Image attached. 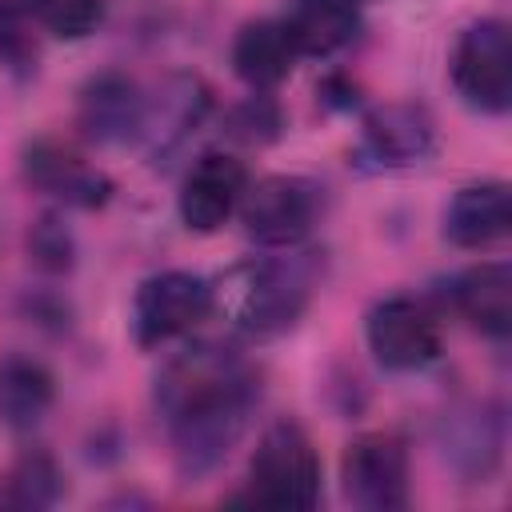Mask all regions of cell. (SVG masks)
<instances>
[{
    "mask_svg": "<svg viewBox=\"0 0 512 512\" xmlns=\"http://www.w3.org/2000/svg\"><path fill=\"white\" fill-rule=\"evenodd\" d=\"M320 480H324V464L308 432L296 420H276L256 440L248 464V488L240 492V500L264 508H316Z\"/></svg>",
    "mask_w": 512,
    "mask_h": 512,
    "instance_id": "7a4b0ae2",
    "label": "cell"
},
{
    "mask_svg": "<svg viewBox=\"0 0 512 512\" xmlns=\"http://www.w3.org/2000/svg\"><path fill=\"white\" fill-rule=\"evenodd\" d=\"M28 252H32V260H36L40 268H48V272L72 268V236H68V228L56 224V220H40V224L28 232Z\"/></svg>",
    "mask_w": 512,
    "mask_h": 512,
    "instance_id": "603a6c76",
    "label": "cell"
},
{
    "mask_svg": "<svg viewBox=\"0 0 512 512\" xmlns=\"http://www.w3.org/2000/svg\"><path fill=\"white\" fill-rule=\"evenodd\" d=\"M248 188V172L236 156H224V152H208L200 156L184 184H180V220L192 228V232H216L236 208H240V196Z\"/></svg>",
    "mask_w": 512,
    "mask_h": 512,
    "instance_id": "8fae6325",
    "label": "cell"
},
{
    "mask_svg": "<svg viewBox=\"0 0 512 512\" xmlns=\"http://www.w3.org/2000/svg\"><path fill=\"white\" fill-rule=\"evenodd\" d=\"M452 88L464 104L480 112H504L512 104V32L504 20L484 16L456 36L452 60Z\"/></svg>",
    "mask_w": 512,
    "mask_h": 512,
    "instance_id": "277c9868",
    "label": "cell"
},
{
    "mask_svg": "<svg viewBox=\"0 0 512 512\" xmlns=\"http://www.w3.org/2000/svg\"><path fill=\"white\" fill-rule=\"evenodd\" d=\"M216 304V288L184 268H168L148 276L132 296V340L140 348L168 344L192 332Z\"/></svg>",
    "mask_w": 512,
    "mask_h": 512,
    "instance_id": "5b68a950",
    "label": "cell"
},
{
    "mask_svg": "<svg viewBox=\"0 0 512 512\" xmlns=\"http://www.w3.org/2000/svg\"><path fill=\"white\" fill-rule=\"evenodd\" d=\"M344 496L368 512H396L408 504V448L392 432H364L340 460Z\"/></svg>",
    "mask_w": 512,
    "mask_h": 512,
    "instance_id": "52a82bcc",
    "label": "cell"
},
{
    "mask_svg": "<svg viewBox=\"0 0 512 512\" xmlns=\"http://www.w3.org/2000/svg\"><path fill=\"white\" fill-rule=\"evenodd\" d=\"M436 148V120L424 104L396 100L380 104L364 116L360 124V144H356V164L372 172H392V168H412L428 160Z\"/></svg>",
    "mask_w": 512,
    "mask_h": 512,
    "instance_id": "ba28073f",
    "label": "cell"
},
{
    "mask_svg": "<svg viewBox=\"0 0 512 512\" xmlns=\"http://www.w3.org/2000/svg\"><path fill=\"white\" fill-rule=\"evenodd\" d=\"M32 8L28 4H0V56L12 68H32L36 60V36H32Z\"/></svg>",
    "mask_w": 512,
    "mask_h": 512,
    "instance_id": "7402d4cb",
    "label": "cell"
},
{
    "mask_svg": "<svg viewBox=\"0 0 512 512\" xmlns=\"http://www.w3.org/2000/svg\"><path fill=\"white\" fill-rule=\"evenodd\" d=\"M144 116V96L128 76H100L80 96V128L88 140H136Z\"/></svg>",
    "mask_w": 512,
    "mask_h": 512,
    "instance_id": "2e32d148",
    "label": "cell"
},
{
    "mask_svg": "<svg viewBox=\"0 0 512 512\" xmlns=\"http://www.w3.org/2000/svg\"><path fill=\"white\" fill-rule=\"evenodd\" d=\"M296 60H300V52H296L284 20H248L232 40V68L256 92L288 80Z\"/></svg>",
    "mask_w": 512,
    "mask_h": 512,
    "instance_id": "5bb4252c",
    "label": "cell"
},
{
    "mask_svg": "<svg viewBox=\"0 0 512 512\" xmlns=\"http://www.w3.org/2000/svg\"><path fill=\"white\" fill-rule=\"evenodd\" d=\"M56 384L40 360L4 356L0 360V420L8 428H32L52 408Z\"/></svg>",
    "mask_w": 512,
    "mask_h": 512,
    "instance_id": "ac0fdd59",
    "label": "cell"
},
{
    "mask_svg": "<svg viewBox=\"0 0 512 512\" xmlns=\"http://www.w3.org/2000/svg\"><path fill=\"white\" fill-rule=\"evenodd\" d=\"M320 216V188L304 176H264L244 188V232L264 248H296Z\"/></svg>",
    "mask_w": 512,
    "mask_h": 512,
    "instance_id": "8992f818",
    "label": "cell"
},
{
    "mask_svg": "<svg viewBox=\"0 0 512 512\" xmlns=\"http://www.w3.org/2000/svg\"><path fill=\"white\" fill-rule=\"evenodd\" d=\"M312 292H316V252L288 248V256L240 268L232 312L236 324L252 336H280L304 316Z\"/></svg>",
    "mask_w": 512,
    "mask_h": 512,
    "instance_id": "3957f363",
    "label": "cell"
},
{
    "mask_svg": "<svg viewBox=\"0 0 512 512\" xmlns=\"http://www.w3.org/2000/svg\"><path fill=\"white\" fill-rule=\"evenodd\" d=\"M284 28L300 56H332L360 32L356 0H292L284 12Z\"/></svg>",
    "mask_w": 512,
    "mask_h": 512,
    "instance_id": "9a60e30c",
    "label": "cell"
},
{
    "mask_svg": "<svg viewBox=\"0 0 512 512\" xmlns=\"http://www.w3.org/2000/svg\"><path fill=\"white\" fill-rule=\"evenodd\" d=\"M24 180L68 208H104L112 200V180L56 140H36L24 148Z\"/></svg>",
    "mask_w": 512,
    "mask_h": 512,
    "instance_id": "30bf717a",
    "label": "cell"
},
{
    "mask_svg": "<svg viewBox=\"0 0 512 512\" xmlns=\"http://www.w3.org/2000/svg\"><path fill=\"white\" fill-rule=\"evenodd\" d=\"M456 312L484 336L504 340L512 328V268L504 260H484L452 280Z\"/></svg>",
    "mask_w": 512,
    "mask_h": 512,
    "instance_id": "4fadbf2b",
    "label": "cell"
},
{
    "mask_svg": "<svg viewBox=\"0 0 512 512\" xmlns=\"http://www.w3.org/2000/svg\"><path fill=\"white\" fill-rule=\"evenodd\" d=\"M60 496V468L44 452L20 456V464L8 476V500L16 508H44Z\"/></svg>",
    "mask_w": 512,
    "mask_h": 512,
    "instance_id": "d6986e66",
    "label": "cell"
},
{
    "mask_svg": "<svg viewBox=\"0 0 512 512\" xmlns=\"http://www.w3.org/2000/svg\"><path fill=\"white\" fill-rule=\"evenodd\" d=\"M260 400L252 364L220 344H192L156 380V404L168 420L176 468L184 476L212 472L244 436Z\"/></svg>",
    "mask_w": 512,
    "mask_h": 512,
    "instance_id": "6da1fadb",
    "label": "cell"
},
{
    "mask_svg": "<svg viewBox=\"0 0 512 512\" xmlns=\"http://www.w3.org/2000/svg\"><path fill=\"white\" fill-rule=\"evenodd\" d=\"M512 228V200L508 184L484 180L460 188L444 208V236L456 248H492Z\"/></svg>",
    "mask_w": 512,
    "mask_h": 512,
    "instance_id": "7c38bea8",
    "label": "cell"
},
{
    "mask_svg": "<svg viewBox=\"0 0 512 512\" xmlns=\"http://www.w3.org/2000/svg\"><path fill=\"white\" fill-rule=\"evenodd\" d=\"M208 108V92L196 76H176L168 80L156 96H144V116H140V140H148L152 152L172 148L188 128L200 124Z\"/></svg>",
    "mask_w": 512,
    "mask_h": 512,
    "instance_id": "e0dca14e",
    "label": "cell"
},
{
    "mask_svg": "<svg viewBox=\"0 0 512 512\" xmlns=\"http://www.w3.org/2000/svg\"><path fill=\"white\" fill-rule=\"evenodd\" d=\"M372 356L388 372H416L440 356V324L416 296H388L364 324Z\"/></svg>",
    "mask_w": 512,
    "mask_h": 512,
    "instance_id": "9c48e42d",
    "label": "cell"
},
{
    "mask_svg": "<svg viewBox=\"0 0 512 512\" xmlns=\"http://www.w3.org/2000/svg\"><path fill=\"white\" fill-rule=\"evenodd\" d=\"M228 136L240 144H272L284 132V112L272 96H248L244 104H236L224 120Z\"/></svg>",
    "mask_w": 512,
    "mask_h": 512,
    "instance_id": "44dd1931",
    "label": "cell"
},
{
    "mask_svg": "<svg viewBox=\"0 0 512 512\" xmlns=\"http://www.w3.org/2000/svg\"><path fill=\"white\" fill-rule=\"evenodd\" d=\"M36 24L60 40H80L96 32L104 16V0H28Z\"/></svg>",
    "mask_w": 512,
    "mask_h": 512,
    "instance_id": "ffe728a7",
    "label": "cell"
}]
</instances>
